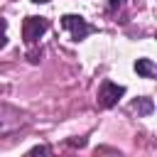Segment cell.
I'll list each match as a JSON object with an SVG mask.
<instances>
[{"label":"cell","instance_id":"obj_1","mask_svg":"<svg viewBox=\"0 0 157 157\" xmlns=\"http://www.w3.org/2000/svg\"><path fill=\"white\" fill-rule=\"evenodd\" d=\"M123 96H125V88L123 86H118L113 81H103L101 83V91H98V103L103 108H113Z\"/></svg>","mask_w":157,"mask_h":157},{"label":"cell","instance_id":"obj_2","mask_svg":"<svg viewBox=\"0 0 157 157\" xmlns=\"http://www.w3.org/2000/svg\"><path fill=\"white\" fill-rule=\"evenodd\" d=\"M47 20L44 17H27L25 22H22V39L27 42V44H32V42H37L44 32H47Z\"/></svg>","mask_w":157,"mask_h":157},{"label":"cell","instance_id":"obj_3","mask_svg":"<svg viewBox=\"0 0 157 157\" xmlns=\"http://www.w3.org/2000/svg\"><path fill=\"white\" fill-rule=\"evenodd\" d=\"M61 27H66L76 42L83 39L86 34H91V25H88L81 15H64V17H61Z\"/></svg>","mask_w":157,"mask_h":157},{"label":"cell","instance_id":"obj_4","mask_svg":"<svg viewBox=\"0 0 157 157\" xmlns=\"http://www.w3.org/2000/svg\"><path fill=\"white\" fill-rule=\"evenodd\" d=\"M135 71H137L140 76H145V78H152V76H155V64H152V59H137V61H135Z\"/></svg>","mask_w":157,"mask_h":157},{"label":"cell","instance_id":"obj_5","mask_svg":"<svg viewBox=\"0 0 157 157\" xmlns=\"http://www.w3.org/2000/svg\"><path fill=\"white\" fill-rule=\"evenodd\" d=\"M132 108L137 110V115H150L155 105H152V101H150V98H137V101L132 103Z\"/></svg>","mask_w":157,"mask_h":157},{"label":"cell","instance_id":"obj_6","mask_svg":"<svg viewBox=\"0 0 157 157\" xmlns=\"http://www.w3.org/2000/svg\"><path fill=\"white\" fill-rule=\"evenodd\" d=\"M5 25H7V22L0 17V49H2V47H5V42H7V37H5Z\"/></svg>","mask_w":157,"mask_h":157},{"label":"cell","instance_id":"obj_7","mask_svg":"<svg viewBox=\"0 0 157 157\" xmlns=\"http://www.w3.org/2000/svg\"><path fill=\"white\" fill-rule=\"evenodd\" d=\"M125 0H110V7H118V5H123Z\"/></svg>","mask_w":157,"mask_h":157},{"label":"cell","instance_id":"obj_8","mask_svg":"<svg viewBox=\"0 0 157 157\" xmlns=\"http://www.w3.org/2000/svg\"><path fill=\"white\" fill-rule=\"evenodd\" d=\"M32 2H37V5H42V2H49V0H32Z\"/></svg>","mask_w":157,"mask_h":157}]
</instances>
